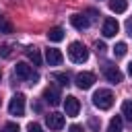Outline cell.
Instances as JSON below:
<instances>
[{
	"mask_svg": "<svg viewBox=\"0 0 132 132\" xmlns=\"http://www.w3.org/2000/svg\"><path fill=\"white\" fill-rule=\"evenodd\" d=\"M68 58H70L74 64L87 62V60H89V50H87V45L80 43V41H72V43L68 45Z\"/></svg>",
	"mask_w": 132,
	"mask_h": 132,
	"instance_id": "6da1fadb",
	"label": "cell"
},
{
	"mask_svg": "<svg viewBox=\"0 0 132 132\" xmlns=\"http://www.w3.org/2000/svg\"><path fill=\"white\" fill-rule=\"evenodd\" d=\"M93 105L97 109H109L113 105V93L109 89H99L93 93Z\"/></svg>",
	"mask_w": 132,
	"mask_h": 132,
	"instance_id": "7a4b0ae2",
	"label": "cell"
},
{
	"mask_svg": "<svg viewBox=\"0 0 132 132\" xmlns=\"http://www.w3.org/2000/svg\"><path fill=\"white\" fill-rule=\"evenodd\" d=\"M14 74H16L21 80H37V78H39V74L33 72V68H31L29 64H25V62H19V64L14 66Z\"/></svg>",
	"mask_w": 132,
	"mask_h": 132,
	"instance_id": "3957f363",
	"label": "cell"
},
{
	"mask_svg": "<svg viewBox=\"0 0 132 132\" xmlns=\"http://www.w3.org/2000/svg\"><path fill=\"white\" fill-rule=\"evenodd\" d=\"M8 111H10V116H23V113H25V95H23V93H16V95L10 99Z\"/></svg>",
	"mask_w": 132,
	"mask_h": 132,
	"instance_id": "277c9868",
	"label": "cell"
},
{
	"mask_svg": "<svg viewBox=\"0 0 132 132\" xmlns=\"http://www.w3.org/2000/svg\"><path fill=\"white\" fill-rule=\"evenodd\" d=\"M103 74H105V78H107L109 82H113V85L122 82V78H124V74L120 72V68L113 66V64H103Z\"/></svg>",
	"mask_w": 132,
	"mask_h": 132,
	"instance_id": "5b68a950",
	"label": "cell"
},
{
	"mask_svg": "<svg viewBox=\"0 0 132 132\" xmlns=\"http://www.w3.org/2000/svg\"><path fill=\"white\" fill-rule=\"evenodd\" d=\"M74 82H76L78 89L87 91V89L93 87V82H95V74H93V72H78L76 78H74Z\"/></svg>",
	"mask_w": 132,
	"mask_h": 132,
	"instance_id": "8992f818",
	"label": "cell"
},
{
	"mask_svg": "<svg viewBox=\"0 0 132 132\" xmlns=\"http://www.w3.org/2000/svg\"><path fill=\"white\" fill-rule=\"evenodd\" d=\"M60 89L56 87V85H50L45 91H43V101L45 103H50V105H58L60 103Z\"/></svg>",
	"mask_w": 132,
	"mask_h": 132,
	"instance_id": "52a82bcc",
	"label": "cell"
},
{
	"mask_svg": "<svg viewBox=\"0 0 132 132\" xmlns=\"http://www.w3.org/2000/svg\"><path fill=\"white\" fill-rule=\"evenodd\" d=\"M78 109H80L78 99L72 97V95H68L66 101H64V111H66V116H68V118H74V116H78Z\"/></svg>",
	"mask_w": 132,
	"mask_h": 132,
	"instance_id": "ba28073f",
	"label": "cell"
},
{
	"mask_svg": "<svg viewBox=\"0 0 132 132\" xmlns=\"http://www.w3.org/2000/svg\"><path fill=\"white\" fill-rule=\"evenodd\" d=\"M45 124H47V128L50 130H62L64 128V116L62 113H47L45 116Z\"/></svg>",
	"mask_w": 132,
	"mask_h": 132,
	"instance_id": "9c48e42d",
	"label": "cell"
},
{
	"mask_svg": "<svg viewBox=\"0 0 132 132\" xmlns=\"http://www.w3.org/2000/svg\"><path fill=\"white\" fill-rule=\"evenodd\" d=\"M118 29H120L118 21L109 16V19H105V21H103V29H101V33H103V37H113V35L118 33Z\"/></svg>",
	"mask_w": 132,
	"mask_h": 132,
	"instance_id": "30bf717a",
	"label": "cell"
},
{
	"mask_svg": "<svg viewBox=\"0 0 132 132\" xmlns=\"http://www.w3.org/2000/svg\"><path fill=\"white\" fill-rule=\"evenodd\" d=\"M62 52L60 50H56V47H50V50H45V60H47V64L50 66H58L60 62H62Z\"/></svg>",
	"mask_w": 132,
	"mask_h": 132,
	"instance_id": "8fae6325",
	"label": "cell"
},
{
	"mask_svg": "<svg viewBox=\"0 0 132 132\" xmlns=\"http://www.w3.org/2000/svg\"><path fill=\"white\" fill-rule=\"evenodd\" d=\"M70 23H72V27L78 29V31H82V29L89 27V19L82 16V14H72V16H70Z\"/></svg>",
	"mask_w": 132,
	"mask_h": 132,
	"instance_id": "7c38bea8",
	"label": "cell"
},
{
	"mask_svg": "<svg viewBox=\"0 0 132 132\" xmlns=\"http://www.w3.org/2000/svg\"><path fill=\"white\" fill-rule=\"evenodd\" d=\"M47 39L54 41V43L62 41V39H64V29H62V27H52V29L47 31Z\"/></svg>",
	"mask_w": 132,
	"mask_h": 132,
	"instance_id": "4fadbf2b",
	"label": "cell"
},
{
	"mask_svg": "<svg viewBox=\"0 0 132 132\" xmlns=\"http://www.w3.org/2000/svg\"><path fill=\"white\" fill-rule=\"evenodd\" d=\"M109 8H111L113 12H126L128 0H109Z\"/></svg>",
	"mask_w": 132,
	"mask_h": 132,
	"instance_id": "5bb4252c",
	"label": "cell"
},
{
	"mask_svg": "<svg viewBox=\"0 0 132 132\" xmlns=\"http://www.w3.org/2000/svg\"><path fill=\"white\" fill-rule=\"evenodd\" d=\"M27 58H29L35 66H39V64H41V54H39V50H37V47H27Z\"/></svg>",
	"mask_w": 132,
	"mask_h": 132,
	"instance_id": "9a60e30c",
	"label": "cell"
},
{
	"mask_svg": "<svg viewBox=\"0 0 132 132\" xmlns=\"http://www.w3.org/2000/svg\"><path fill=\"white\" fill-rule=\"evenodd\" d=\"M122 118L120 116H116V118H111L109 120V126H107V132H122Z\"/></svg>",
	"mask_w": 132,
	"mask_h": 132,
	"instance_id": "2e32d148",
	"label": "cell"
},
{
	"mask_svg": "<svg viewBox=\"0 0 132 132\" xmlns=\"http://www.w3.org/2000/svg\"><path fill=\"white\" fill-rule=\"evenodd\" d=\"M126 52H128V45H126L124 41H118V43L113 45V56H116V58H124Z\"/></svg>",
	"mask_w": 132,
	"mask_h": 132,
	"instance_id": "e0dca14e",
	"label": "cell"
},
{
	"mask_svg": "<svg viewBox=\"0 0 132 132\" xmlns=\"http://www.w3.org/2000/svg\"><path fill=\"white\" fill-rule=\"evenodd\" d=\"M122 116L132 122V99H126V101L122 103Z\"/></svg>",
	"mask_w": 132,
	"mask_h": 132,
	"instance_id": "ac0fdd59",
	"label": "cell"
},
{
	"mask_svg": "<svg viewBox=\"0 0 132 132\" xmlns=\"http://www.w3.org/2000/svg\"><path fill=\"white\" fill-rule=\"evenodd\" d=\"M54 78H56V80H60V85H64V87H66V85H70V76H68L66 72H56V74H54Z\"/></svg>",
	"mask_w": 132,
	"mask_h": 132,
	"instance_id": "d6986e66",
	"label": "cell"
},
{
	"mask_svg": "<svg viewBox=\"0 0 132 132\" xmlns=\"http://www.w3.org/2000/svg\"><path fill=\"white\" fill-rule=\"evenodd\" d=\"M2 132H19V124H14V122H8V124H4Z\"/></svg>",
	"mask_w": 132,
	"mask_h": 132,
	"instance_id": "ffe728a7",
	"label": "cell"
},
{
	"mask_svg": "<svg viewBox=\"0 0 132 132\" xmlns=\"http://www.w3.org/2000/svg\"><path fill=\"white\" fill-rule=\"evenodd\" d=\"M0 31H4V33H10V31H12V27H10V23L2 19V21H0Z\"/></svg>",
	"mask_w": 132,
	"mask_h": 132,
	"instance_id": "44dd1931",
	"label": "cell"
},
{
	"mask_svg": "<svg viewBox=\"0 0 132 132\" xmlns=\"http://www.w3.org/2000/svg\"><path fill=\"white\" fill-rule=\"evenodd\" d=\"M95 52H97V54H103V52H105V43L97 39V41H95Z\"/></svg>",
	"mask_w": 132,
	"mask_h": 132,
	"instance_id": "7402d4cb",
	"label": "cell"
},
{
	"mask_svg": "<svg viewBox=\"0 0 132 132\" xmlns=\"http://www.w3.org/2000/svg\"><path fill=\"white\" fill-rule=\"evenodd\" d=\"M89 126H91L93 130H99V126H101V122H99L97 118H91V120H89Z\"/></svg>",
	"mask_w": 132,
	"mask_h": 132,
	"instance_id": "603a6c76",
	"label": "cell"
},
{
	"mask_svg": "<svg viewBox=\"0 0 132 132\" xmlns=\"http://www.w3.org/2000/svg\"><path fill=\"white\" fill-rule=\"evenodd\" d=\"M27 132H43V130H41L39 124H29V126H27Z\"/></svg>",
	"mask_w": 132,
	"mask_h": 132,
	"instance_id": "cb8c5ba5",
	"label": "cell"
},
{
	"mask_svg": "<svg viewBox=\"0 0 132 132\" xmlns=\"http://www.w3.org/2000/svg\"><path fill=\"white\" fill-rule=\"evenodd\" d=\"M68 132H85V130H82V126H78V124H72V126L68 128Z\"/></svg>",
	"mask_w": 132,
	"mask_h": 132,
	"instance_id": "d4e9b609",
	"label": "cell"
},
{
	"mask_svg": "<svg viewBox=\"0 0 132 132\" xmlns=\"http://www.w3.org/2000/svg\"><path fill=\"white\" fill-rule=\"evenodd\" d=\"M126 31H128V35L132 37V16H130V19L126 21Z\"/></svg>",
	"mask_w": 132,
	"mask_h": 132,
	"instance_id": "484cf974",
	"label": "cell"
},
{
	"mask_svg": "<svg viewBox=\"0 0 132 132\" xmlns=\"http://www.w3.org/2000/svg\"><path fill=\"white\" fill-rule=\"evenodd\" d=\"M0 52H2V56H4V58H8V56H10V52H8V45H2V47H0Z\"/></svg>",
	"mask_w": 132,
	"mask_h": 132,
	"instance_id": "4316f807",
	"label": "cell"
},
{
	"mask_svg": "<svg viewBox=\"0 0 132 132\" xmlns=\"http://www.w3.org/2000/svg\"><path fill=\"white\" fill-rule=\"evenodd\" d=\"M128 74H130V76H132V62H130V64H128Z\"/></svg>",
	"mask_w": 132,
	"mask_h": 132,
	"instance_id": "83f0119b",
	"label": "cell"
},
{
	"mask_svg": "<svg viewBox=\"0 0 132 132\" xmlns=\"http://www.w3.org/2000/svg\"><path fill=\"white\" fill-rule=\"evenodd\" d=\"M0 21H2V16H0Z\"/></svg>",
	"mask_w": 132,
	"mask_h": 132,
	"instance_id": "f1b7e54d",
	"label": "cell"
}]
</instances>
